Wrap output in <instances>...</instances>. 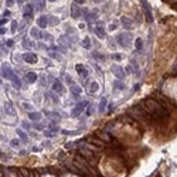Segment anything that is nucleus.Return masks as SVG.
Listing matches in <instances>:
<instances>
[{
	"mask_svg": "<svg viewBox=\"0 0 177 177\" xmlns=\"http://www.w3.org/2000/svg\"><path fill=\"white\" fill-rule=\"evenodd\" d=\"M105 105H106V98H102V99H101V104H99V109H101V111L105 108Z\"/></svg>",
	"mask_w": 177,
	"mask_h": 177,
	"instance_id": "29",
	"label": "nucleus"
},
{
	"mask_svg": "<svg viewBox=\"0 0 177 177\" xmlns=\"http://www.w3.org/2000/svg\"><path fill=\"white\" fill-rule=\"evenodd\" d=\"M37 6H38V10H43V9L45 7V0H38V3H37Z\"/></svg>",
	"mask_w": 177,
	"mask_h": 177,
	"instance_id": "26",
	"label": "nucleus"
},
{
	"mask_svg": "<svg viewBox=\"0 0 177 177\" xmlns=\"http://www.w3.org/2000/svg\"><path fill=\"white\" fill-rule=\"evenodd\" d=\"M116 40H118V44L119 45H122V47H128V41L126 40H130V34H128V33H122V34H119L118 37H116Z\"/></svg>",
	"mask_w": 177,
	"mask_h": 177,
	"instance_id": "4",
	"label": "nucleus"
},
{
	"mask_svg": "<svg viewBox=\"0 0 177 177\" xmlns=\"http://www.w3.org/2000/svg\"><path fill=\"white\" fill-rule=\"evenodd\" d=\"M38 47H40V48H43V50H47V47H45V45H44V44H38Z\"/></svg>",
	"mask_w": 177,
	"mask_h": 177,
	"instance_id": "43",
	"label": "nucleus"
},
{
	"mask_svg": "<svg viewBox=\"0 0 177 177\" xmlns=\"http://www.w3.org/2000/svg\"><path fill=\"white\" fill-rule=\"evenodd\" d=\"M37 24L40 26L41 28H45L47 24H48V17L47 16H40L38 17V20H37Z\"/></svg>",
	"mask_w": 177,
	"mask_h": 177,
	"instance_id": "12",
	"label": "nucleus"
},
{
	"mask_svg": "<svg viewBox=\"0 0 177 177\" xmlns=\"http://www.w3.org/2000/svg\"><path fill=\"white\" fill-rule=\"evenodd\" d=\"M28 118H30L31 121H38V119H41V113H38V112H30V113H28Z\"/></svg>",
	"mask_w": 177,
	"mask_h": 177,
	"instance_id": "19",
	"label": "nucleus"
},
{
	"mask_svg": "<svg viewBox=\"0 0 177 177\" xmlns=\"http://www.w3.org/2000/svg\"><path fill=\"white\" fill-rule=\"evenodd\" d=\"M13 3H14V0H6V4H7V7H11V6H13Z\"/></svg>",
	"mask_w": 177,
	"mask_h": 177,
	"instance_id": "33",
	"label": "nucleus"
},
{
	"mask_svg": "<svg viewBox=\"0 0 177 177\" xmlns=\"http://www.w3.org/2000/svg\"><path fill=\"white\" fill-rule=\"evenodd\" d=\"M23 60L26 63H28V64H36L37 63V55L33 54V53H27V54L23 55Z\"/></svg>",
	"mask_w": 177,
	"mask_h": 177,
	"instance_id": "7",
	"label": "nucleus"
},
{
	"mask_svg": "<svg viewBox=\"0 0 177 177\" xmlns=\"http://www.w3.org/2000/svg\"><path fill=\"white\" fill-rule=\"evenodd\" d=\"M75 70H77V73L80 74L82 78H85V77H88V71H87V68L84 67V65L81 64H77L75 65Z\"/></svg>",
	"mask_w": 177,
	"mask_h": 177,
	"instance_id": "9",
	"label": "nucleus"
},
{
	"mask_svg": "<svg viewBox=\"0 0 177 177\" xmlns=\"http://www.w3.org/2000/svg\"><path fill=\"white\" fill-rule=\"evenodd\" d=\"M140 1H142L143 10H145V13H146V17H147V21H153L152 11H150V4L147 3V0H140Z\"/></svg>",
	"mask_w": 177,
	"mask_h": 177,
	"instance_id": "6",
	"label": "nucleus"
},
{
	"mask_svg": "<svg viewBox=\"0 0 177 177\" xmlns=\"http://www.w3.org/2000/svg\"><path fill=\"white\" fill-rule=\"evenodd\" d=\"M109 28H111V30H115V28H116V24H111L109 26Z\"/></svg>",
	"mask_w": 177,
	"mask_h": 177,
	"instance_id": "45",
	"label": "nucleus"
},
{
	"mask_svg": "<svg viewBox=\"0 0 177 177\" xmlns=\"http://www.w3.org/2000/svg\"><path fill=\"white\" fill-rule=\"evenodd\" d=\"M95 34H97L98 38H105V37H106V33H105L104 27H101V26L95 28Z\"/></svg>",
	"mask_w": 177,
	"mask_h": 177,
	"instance_id": "13",
	"label": "nucleus"
},
{
	"mask_svg": "<svg viewBox=\"0 0 177 177\" xmlns=\"http://www.w3.org/2000/svg\"><path fill=\"white\" fill-rule=\"evenodd\" d=\"M30 36L34 37V38H43V33H40L37 28H31L30 30Z\"/></svg>",
	"mask_w": 177,
	"mask_h": 177,
	"instance_id": "14",
	"label": "nucleus"
},
{
	"mask_svg": "<svg viewBox=\"0 0 177 177\" xmlns=\"http://www.w3.org/2000/svg\"><path fill=\"white\" fill-rule=\"evenodd\" d=\"M112 73L116 75V78L118 80H123L125 77H126V74H125V71H123V68H122L121 65H112Z\"/></svg>",
	"mask_w": 177,
	"mask_h": 177,
	"instance_id": "5",
	"label": "nucleus"
},
{
	"mask_svg": "<svg viewBox=\"0 0 177 177\" xmlns=\"http://www.w3.org/2000/svg\"><path fill=\"white\" fill-rule=\"evenodd\" d=\"M50 57H51V58H55V60H60V55H57L54 53H50Z\"/></svg>",
	"mask_w": 177,
	"mask_h": 177,
	"instance_id": "36",
	"label": "nucleus"
},
{
	"mask_svg": "<svg viewBox=\"0 0 177 177\" xmlns=\"http://www.w3.org/2000/svg\"><path fill=\"white\" fill-rule=\"evenodd\" d=\"M23 126H24L26 129H30V125H28L27 122H23Z\"/></svg>",
	"mask_w": 177,
	"mask_h": 177,
	"instance_id": "41",
	"label": "nucleus"
},
{
	"mask_svg": "<svg viewBox=\"0 0 177 177\" xmlns=\"http://www.w3.org/2000/svg\"><path fill=\"white\" fill-rule=\"evenodd\" d=\"M113 58H115V60H121L122 55H118V54H115V55H113Z\"/></svg>",
	"mask_w": 177,
	"mask_h": 177,
	"instance_id": "44",
	"label": "nucleus"
},
{
	"mask_svg": "<svg viewBox=\"0 0 177 177\" xmlns=\"http://www.w3.org/2000/svg\"><path fill=\"white\" fill-rule=\"evenodd\" d=\"M0 82H1V80H0Z\"/></svg>",
	"mask_w": 177,
	"mask_h": 177,
	"instance_id": "50",
	"label": "nucleus"
},
{
	"mask_svg": "<svg viewBox=\"0 0 177 177\" xmlns=\"http://www.w3.org/2000/svg\"><path fill=\"white\" fill-rule=\"evenodd\" d=\"M1 73H3V77H4V78H7V80H10L13 82V85H14L16 89L21 88V82H20V80L14 75V73L11 71V68H10L7 64H3V67H1Z\"/></svg>",
	"mask_w": 177,
	"mask_h": 177,
	"instance_id": "3",
	"label": "nucleus"
},
{
	"mask_svg": "<svg viewBox=\"0 0 177 177\" xmlns=\"http://www.w3.org/2000/svg\"><path fill=\"white\" fill-rule=\"evenodd\" d=\"M74 3H75V4H84L85 0H74Z\"/></svg>",
	"mask_w": 177,
	"mask_h": 177,
	"instance_id": "37",
	"label": "nucleus"
},
{
	"mask_svg": "<svg viewBox=\"0 0 177 177\" xmlns=\"http://www.w3.org/2000/svg\"><path fill=\"white\" fill-rule=\"evenodd\" d=\"M166 1H167L169 4H176L177 3V0H166Z\"/></svg>",
	"mask_w": 177,
	"mask_h": 177,
	"instance_id": "38",
	"label": "nucleus"
},
{
	"mask_svg": "<svg viewBox=\"0 0 177 177\" xmlns=\"http://www.w3.org/2000/svg\"><path fill=\"white\" fill-rule=\"evenodd\" d=\"M26 80H27V82L33 84L34 81L37 80V75H36V73H27V75H26Z\"/></svg>",
	"mask_w": 177,
	"mask_h": 177,
	"instance_id": "15",
	"label": "nucleus"
},
{
	"mask_svg": "<svg viewBox=\"0 0 177 177\" xmlns=\"http://www.w3.org/2000/svg\"><path fill=\"white\" fill-rule=\"evenodd\" d=\"M23 106H24L27 111H31V109H33V106H31V105H28V104H23Z\"/></svg>",
	"mask_w": 177,
	"mask_h": 177,
	"instance_id": "35",
	"label": "nucleus"
},
{
	"mask_svg": "<svg viewBox=\"0 0 177 177\" xmlns=\"http://www.w3.org/2000/svg\"><path fill=\"white\" fill-rule=\"evenodd\" d=\"M87 105H88L87 102H81L80 105H77V106L73 109V112H71V113H73V116H78V115L82 112V108H84V106H87Z\"/></svg>",
	"mask_w": 177,
	"mask_h": 177,
	"instance_id": "10",
	"label": "nucleus"
},
{
	"mask_svg": "<svg viewBox=\"0 0 177 177\" xmlns=\"http://www.w3.org/2000/svg\"><path fill=\"white\" fill-rule=\"evenodd\" d=\"M113 85H115V88H116V89H121V91H123V89L126 88V87H125V84H123L122 81H119V80L115 81V82H113Z\"/></svg>",
	"mask_w": 177,
	"mask_h": 177,
	"instance_id": "21",
	"label": "nucleus"
},
{
	"mask_svg": "<svg viewBox=\"0 0 177 177\" xmlns=\"http://www.w3.org/2000/svg\"><path fill=\"white\" fill-rule=\"evenodd\" d=\"M174 9H176V10H177V3H176V4H174Z\"/></svg>",
	"mask_w": 177,
	"mask_h": 177,
	"instance_id": "48",
	"label": "nucleus"
},
{
	"mask_svg": "<svg viewBox=\"0 0 177 177\" xmlns=\"http://www.w3.org/2000/svg\"><path fill=\"white\" fill-rule=\"evenodd\" d=\"M6 21H7V18H1V20H0V26H3Z\"/></svg>",
	"mask_w": 177,
	"mask_h": 177,
	"instance_id": "42",
	"label": "nucleus"
},
{
	"mask_svg": "<svg viewBox=\"0 0 177 177\" xmlns=\"http://www.w3.org/2000/svg\"><path fill=\"white\" fill-rule=\"evenodd\" d=\"M53 91H55L58 94H63V92H64V88H63L61 82L58 80H54V82H53Z\"/></svg>",
	"mask_w": 177,
	"mask_h": 177,
	"instance_id": "11",
	"label": "nucleus"
},
{
	"mask_svg": "<svg viewBox=\"0 0 177 177\" xmlns=\"http://www.w3.org/2000/svg\"><path fill=\"white\" fill-rule=\"evenodd\" d=\"M23 1H24V0H17V3H23Z\"/></svg>",
	"mask_w": 177,
	"mask_h": 177,
	"instance_id": "46",
	"label": "nucleus"
},
{
	"mask_svg": "<svg viewBox=\"0 0 177 177\" xmlns=\"http://www.w3.org/2000/svg\"><path fill=\"white\" fill-rule=\"evenodd\" d=\"M154 99L159 102V104L164 108V109H167L170 113L173 112V111H177L176 109V104L170 99V98H167L164 94H161V92H156L154 94Z\"/></svg>",
	"mask_w": 177,
	"mask_h": 177,
	"instance_id": "2",
	"label": "nucleus"
},
{
	"mask_svg": "<svg viewBox=\"0 0 177 177\" xmlns=\"http://www.w3.org/2000/svg\"><path fill=\"white\" fill-rule=\"evenodd\" d=\"M10 143H11V146H13V147H20V140H17V139L11 140Z\"/></svg>",
	"mask_w": 177,
	"mask_h": 177,
	"instance_id": "30",
	"label": "nucleus"
},
{
	"mask_svg": "<svg viewBox=\"0 0 177 177\" xmlns=\"http://www.w3.org/2000/svg\"><path fill=\"white\" fill-rule=\"evenodd\" d=\"M31 17L33 16V4H27L24 9V17Z\"/></svg>",
	"mask_w": 177,
	"mask_h": 177,
	"instance_id": "17",
	"label": "nucleus"
},
{
	"mask_svg": "<svg viewBox=\"0 0 177 177\" xmlns=\"http://www.w3.org/2000/svg\"><path fill=\"white\" fill-rule=\"evenodd\" d=\"M3 156H4V153H1V152H0V157H3Z\"/></svg>",
	"mask_w": 177,
	"mask_h": 177,
	"instance_id": "47",
	"label": "nucleus"
},
{
	"mask_svg": "<svg viewBox=\"0 0 177 177\" xmlns=\"http://www.w3.org/2000/svg\"><path fill=\"white\" fill-rule=\"evenodd\" d=\"M6 30H7V28H4V27H0V34H4V33H6Z\"/></svg>",
	"mask_w": 177,
	"mask_h": 177,
	"instance_id": "40",
	"label": "nucleus"
},
{
	"mask_svg": "<svg viewBox=\"0 0 177 177\" xmlns=\"http://www.w3.org/2000/svg\"><path fill=\"white\" fill-rule=\"evenodd\" d=\"M71 17H73V18H80V17H81L80 4H75V3L73 4V7H71Z\"/></svg>",
	"mask_w": 177,
	"mask_h": 177,
	"instance_id": "8",
	"label": "nucleus"
},
{
	"mask_svg": "<svg viewBox=\"0 0 177 177\" xmlns=\"http://www.w3.org/2000/svg\"><path fill=\"white\" fill-rule=\"evenodd\" d=\"M81 44H82V47H85V48H91V40H89L88 37H85Z\"/></svg>",
	"mask_w": 177,
	"mask_h": 177,
	"instance_id": "22",
	"label": "nucleus"
},
{
	"mask_svg": "<svg viewBox=\"0 0 177 177\" xmlns=\"http://www.w3.org/2000/svg\"><path fill=\"white\" fill-rule=\"evenodd\" d=\"M24 26H26V21H23V23H20V26H18V31H23Z\"/></svg>",
	"mask_w": 177,
	"mask_h": 177,
	"instance_id": "34",
	"label": "nucleus"
},
{
	"mask_svg": "<svg viewBox=\"0 0 177 177\" xmlns=\"http://www.w3.org/2000/svg\"><path fill=\"white\" fill-rule=\"evenodd\" d=\"M50 1H55V0H50Z\"/></svg>",
	"mask_w": 177,
	"mask_h": 177,
	"instance_id": "49",
	"label": "nucleus"
},
{
	"mask_svg": "<svg viewBox=\"0 0 177 177\" xmlns=\"http://www.w3.org/2000/svg\"><path fill=\"white\" fill-rule=\"evenodd\" d=\"M48 24L50 26H58L60 24V18L58 17H48Z\"/></svg>",
	"mask_w": 177,
	"mask_h": 177,
	"instance_id": "20",
	"label": "nucleus"
},
{
	"mask_svg": "<svg viewBox=\"0 0 177 177\" xmlns=\"http://www.w3.org/2000/svg\"><path fill=\"white\" fill-rule=\"evenodd\" d=\"M98 87H99V85H98V82H92V84H91V88H89V92H91V94H94V92L98 89Z\"/></svg>",
	"mask_w": 177,
	"mask_h": 177,
	"instance_id": "24",
	"label": "nucleus"
},
{
	"mask_svg": "<svg viewBox=\"0 0 177 177\" xmlns=\"http://www.w3.org/2000/svg\"><path fill=\"white\" fill-rule=\"evenodd\" d=\"M23 45H24L26 48H31V47H34V43H31L30 40H24Z\"/></svg>",
	"mask_w": 177,
	"mask_h": 177,
	"instance_id": "25",
	"label": "nucleus"
},
{
	"mask_svg": "<svg viewBox=\"0 0 177 177\" xmlns=\"http://www.w3.org/2000/svg\"><path fill=\"white\" fill-rule=\"evenodd\" d=\"M43 37H44V38H47V40H51V38H53V37H51V36H50V34H44V36H43Z\"/></svg>",
	"mask_w": 177,
	"mask_h": 177,
	"instance_id": "39",
	"label": "nucleus"
},
{
	"mask_svg": "<svg viewBox=\"0 0 177 177\" xmlns=\"http://www.w3.org/2000/svg\"><path fill=\"white\" fill-rule=\"evenodd\" d=\"M142 106L149 112V115L153 118L156 126H164L170 118V112L164 109L154 98H146L142 102Z\"/></svg>",
	"mask_w": 177,
	"mask_h": 177,
	"instance_id": "1",
	"label": "nucleus"
},
{
	"mask_svg": "<svg viewBox=\"0 0 177 177\" xmlns=\"http://www.w3.org/2000/svg\"><path fill=\"white\" fill-rule=\"evenodd\" d=\"M135 45H136V50H140L142 47H143V40H142V38H136Z\"/></svg>",
	"mask_w": 177,
	"mask_h": 177,
	"instance_id": "23",
	"label": "nucleus"
},
{
	"mask_svg": "<svg viewBox=\"0 0 177 177\" xmlns=\"http://www.w3.org/2000/svg\"><path fill=\"white\" fill-rule=\"evenodd\" d=\"M17 30V21H13L11 23V31H16Z\"/></svg>",
	"mask_w": 177,
	"mask_h": 177,
	"instance_id": "31",
	"label": "nucleus"
},
{
	"mask_svg": "<svg viewBox=\"0 0 177 177\" xmlns=\"http://www.w3.org/2000/svg\"><path fill=\"white\" fill-rule=\"evenodd\" d=\"M13 44H14V41L11 40V38H10V40H7V41H6V45H7V47H11Z\"/></svg>",
	"mask_w": 177,
	"mask_h": 177,
	"instance_id": "32",
	"label": "nucleus"
},
{
	"mask_svg": "<svg viewBox=\"0 0 177 177\" xmlns=\"http://www.w3.org/2000/svg\"><path fill=\"white\" fill-rule=\"evenodd\" d=\"M121 23H122V26L126 28V30H129L130 27H132V24H130V21L128 20V17H121Z\"/></svg>",
	"mask_w": 177,
	"mask_h": 177,
	"instance_id": "16",
	"label": "nucleus"
},
{
	"mask_svg": "<svg viewBox=\"0 0 177 177\" xmlns=\"http://www.w3.org/2000/svg\"><path fill=\"white\" fill-rule=\"evenodd\" d=\"M17 133H18V136L21 137V139H23L24 142H27V136H26V135H24V132H23V130H20V129H17Z\"/></svg>",
	"mask_w": 177,
	"mask_h": 177,
	"instance_id": "27",
	"label": "nucleus"
},
{
	"mask_svg": "<svg viewBox=\"0 0 177 177\" xmlns=\"http://www.w3.org/2000/svg\"><path fill=\"white\" fill-rule=\"evenodd\" d=\"M71 92L75 95V98H78L80 97V94H81V88L78 87V85H71Z\"/></svg>",
	"mask_w": 177,
	"mask_h": 177,
	"instance_id": "18",
	"label": "nucleus"
},
{
	"mask_svg": "<svg viewBox=\"0 0 177 177\" xmlns=\"http://www.w3.org/2000/svg\"><path fill=\"white\" fill-rule=\"evenodd\" d=\"M6 112L9 113V115H16V112H14V111H13V108H11V105H6Z\"/></svg>",
	"mask_w": 177,
	"mask_h": 177,
	"instance_id": "28",
	"label": "nucleus"
}]
</instances>
